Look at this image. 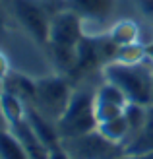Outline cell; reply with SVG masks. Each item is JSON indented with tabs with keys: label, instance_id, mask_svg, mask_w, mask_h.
Masks as SVG:
<instances>
[{
	"label": "cell",
	"instance_id": "obj_1",
	"mask_svg": "<svg viewBox=\"0 0 153 159\" xmlns=\"http://www.w3.org/2000/svg\"><path fill=\"white\" fill-rule=\"evenodd\" d=\"M105 82L115 84L130 103L138 105H153V64L149 60L138 64H124V62H107L101 68Z\"/></svg>",
	"mask_w": 153,
	"mask_h": 159
},
{
	"label": "cell",
	"instance_id": "obj_2",
	"mask_svg": "<svg viewBox=\"0 0 153 159\" xmlns=\"http://www.w3.org/2000/svg\"><path fill=\"white\" fill-rule=\"evenodd\" d=\"M95 89L97 87H74L68 109L56 122L60 140L97 130L99 122L95 115Z\"/></svg>",
	"mask_w": 153,
	"mask_h": 159
},
{
	"label": "cell",
	"instance_id": "obj_3",
	"mask_svg": "<svg viewBox=\"0 0 153 159\" xmlns=\"http://www.w3.org/2000/svg\"><path fill=\"white\" fill-rule=\"evenodd\" d=\"M72 93H74V85L68 76H45L35 80V99L31 105L56 124L64 111L68 109Z\"/></svg>",
	"mask_w": 153,
	"mask_h": 159
},
{
	"label": "cell",
	"instance_id": "obj_4",
	"mask_svg": "<svg viewBox=\"0 0 153 159\" xmlns=\"http://www.w3.org/2000/svg\"><path fill=\"white\" fill-rule=\"evenodd\" d=\"M60 148L70 159H122L124 148L105 138L99 130L79 134L72 138H62Z\"/></svg>",
	"mask_w": 153,
	"mask_h": 159
},
{
	"label": "cell",
	"instance_id": "obj_5",
	"mask_svg": "<svg viewBox=\"0 0 153 159\" xmlns=\"http://www.w3.org/2000/svg\"><path fill=\"white\" fill-rule=\"evenodd\" d=\"M16 23L33 39L37 45H49L51 18L43 0H10Z\"/></svg>",
	"mask_w": 153,
	"mask_h": 159
},
{
	"label": "cell",
	"instance_id": "obj_6",
	"mask_svg": "<svg viewBox=\"0 0 153 159\" xmlns=\"http://www.w3.org/2000/svg\"><path fill=\"white\" fill-rule=\"evenodd\" d=\"M83 37V20L76 12H72L70 8H62L52 14L49 25V45L76 49Z\"/></svg>",
	"mask_w": 153,
	"mask_h": 159
},
{
	"label": "cell",
	"instance_id": "obj_7",
	"mask_svg": "<svg viewBox=\"0 0 153 159\" xmlns=\"http://www.w3.org/2000/svg\"><path fill=\"white\" fill-rule=\"evenodd\" d=\"M128 103H130L128 97L115 84L103 80V84L95 89V115H97V122L101 124V122H107V120H112V118L124 115Z\"/></svg>",
	"mask_w": 153,
	"mask_h": 159
},
{
	"label": "cell",
	"instance_id": "obj_8",
	"mask_svg": "<svg viewBox=\"0 0 153 159\" xmlns=\"http://www.w3.org/2000/svg\"><path fill=\"white\" fill-rule=\"evenodd\" d=\"M64 6L76 12L83 23H107L116 8V0H66Z\"/></svg>",
	"mask_w": 153,
	"mask_h": 159
},
{
	"label": "cell",
	"instance_id": "obj_9",
	"mask_svg": "<svg viewBox=\"0 0 153 159\" xmlns=\"http://www.w3.org/2000/svg\"><path fill=\"white\" fill-rule=\"evenodd\" d=\"M10 130L14 132V136L20 140V144L27 152L29 159H49L51 149L39 140V136L33 132V128H31V124L27 122V118H23V120L12 124Z\"/></svg>",
	"mask_w": 153,
	"mask_h": 159
},
{
	"label": "cell",
	"instance_id": "obj_10",
	"mask_svg": "<svg viewBox=\"0 0 153 159\" xmlns=\"http://www.w3.org/2000/svg\"><path fill=\"white\" fill-rule=\"evenodd\" d=\"M124 157L128 155H143L153 152V105L147 107V116L143 126L122 146Z\"/></svg>",
	"mask_w": 153,
	"mask_h": 159
},
{
	"label": "cell",
	"instance_id": "obj_11",
	"mask_svg": "<svg viewBox=\"0 0 153 159\" xmlns=\"http://www.w3.org/2000/svg\"><path fill=\"white\" fill-rule=\"evenodd\" d=\"M107 35L116 47H126V45H132V43H142L140 37H142V27L138 21L134 20H118L115 21L112 25L109 27Z\"/></svg>",
	"mask_w": 153,
	"mask_h": 159
},
{
	"label": "cell",
	"instance_id": "obj_12",
	"mask_svg": "<svg viewBox=\"0 0 153 159\" xmlns=\"http://www.w3.org/2000/svg\"><path fill=\"white\" fill-rule=\"evenodd\" d=\"M0 107H2V115L6 118L8 128H10L12 124L23 120V118H25V113H27V103L23 99H20L18 95L6 91V89H4L2 95H0Z\"/></svg>",
	"mask_w": 153,
	"mask_h": 159
},
{
	"label": "cell",
	"instance_id": "obj_13",
	"mask_svg": "<svg viewBox=\"0 0 153 159\" xmlns=\"http://www.w3.org/2000/svg\"><path fill=\"white\" fill-rule=\"evenodd\" d=\"M97 130L103 134L105 138H109L110 142L120 144V146H124L126 140H128V136H130V128H128V120H126L124 115L112 118V120L101 122V124L97 126Z\"/></svg>",
	"mask_w": 153,
	"mask_h": 159
},
{
	"label": "cell",
	"instance_id": "obj_14",
	"mask_svg": "<svg viewBox=\"0 0 153 159\" xmlns=\"http://www.w3.org/2000/svg\"><path fill=\"white\" fill-rule=\"evenodd\" d=\"M0 159H29L27 152L10 128H0Z\"/></svg>",
	"mask_w": 153,
	"mask_h": 159
},
{
	"label": "cell",
	"instance_id": "obj_15",
	"mask_svg": "<svg viewBox=\"0 0 153 159\" xmlns=\"http://www.w3.org/2000/svg\"><path fill=\"white\" fill-rule=\"evenodd\" d=\"M8 74H10V62H8L6 54L0 51V78L6 80V78H8Z\"/></svg>",
	"mask_w": 153,
	"mask_h": 159
},
{
	"label": "cell",
	"instance_id": "obj_16",
	"mask_svg": "<svg viewBox=\"0 0 153 159\" xmlns=\"http://www.w3.org/2000/svg\"><path fill=\"white\" fill-rule=\"evenodd\" d=\"M49 159H70V157H68V153L64 152L62 148H56V149H52V152H51Z\"/></svg>",
	"mask_w": 153,
	"mask_h": 159
},
{
	"label": "cell",
	"instance_id": "obj_17",
	"mask_svg": "<svg viewBox=\"0 0 153 159\" xmlns=\"http://www.w3.org/2000/svg\"><path fill=\"white\" fill-rule=\"evenodd\" d=\"M146 57H147V60L153 64V41L146 43Z\"/></svg>",
	"mask_w": 153,
	"mask_h": 159
},
{
	"label": "cell",
	"instance_id": "obj_18",
	"mask_svg": "<svg viewBox=\"0 0 153 159\" xmlns=\"http://www.w3.org/2000/svg\"><path fill=\"white\" fill-rule=\"evenodd\" d=\"M4 89H6V84H4V80H2V78H0V95H2V93H4Z\"/></svg>",
	"mask_w": 153,
	"mask_h": 159
},
{
	"label": "cell",
	"instance_id": "obj_19",
	"mask_svg": "<svg viewBox=\"0 0 153 159\" xmlns=\"http://www.w3.org/2000/svg\"><path fill=\"white\" fill-rule=\"evenodd\" d=\"M0 2H10V0H0Z\"/></svg>",
	"mask_w": 153,
	"mask_h": 159
},
{
	"label": "cell",
	"instance_id": "obj_20",
	"mask_svg": "<svg viewBox=\"0 0 153 159\" xmlns=\"http://www.w3.org/2000/svg\"><path fill=\"white\" fill-rule=\"evenodd\" d=\"M62 2H66V0H62Z\"/></svg>",
	"mask_w": 153,
	"mask_h": 159
}]
</instances>
